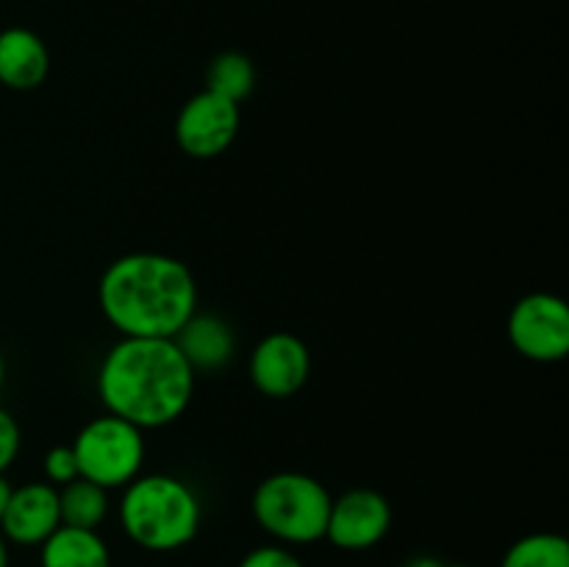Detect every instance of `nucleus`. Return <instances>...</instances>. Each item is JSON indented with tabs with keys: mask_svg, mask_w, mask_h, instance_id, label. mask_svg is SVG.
<instances>
[{
	"mask_svg": "<svg viewBox=\"0 0 569 567\" xmlns=\"http://www.w3.org/2000/svg\"><path fill=\"white\" fill-rule=\"evenodd\" d=\"M194 378L172 339L120 337L98 367V395L109 415L153 431L189 409Z\"/></svg>",
	"mask_w": 569,
	"mask_h": 567,
	"instance_id": "f257e3e1",
	"label": "nucleus"
},
{
	"mask_svg": "<svg viewBox=\"0 0 569 567\" xmlns=\"http://www.w3.org/2000/svg\"><path fill=\"white\" fill-rule=\"evenodd\" d=\"M98 304L120 337L172 339L198 311V281L176 256L137 250L106 267Z\"/></svg>",
	"mask_w": 569,
	"mask_h": 567,
	"instance_id": "f03ea898",
	"label": "nucleus"
},
{
	"mask_svg": "<svg viewBox=\"0 0 569 567\" xmlns=\"http://www.w3.org/2000/svg\"><path fill=\"white\" fill-rule=\"evenodd\" d=\"M117 511L128 539L153 554H170L189 545L203 520L198 493L167 472H142L126 484Z\"/></svg>",
	"mask_w": 569,
	"mask_h": 567,
	"instance_id": "7ed1b4c3",
	"label": "nucleus"
},
{
	"mask_svg": "<svg viewBox=\"0 0 569 567\" xmlns=\"http://www.w3.org/2000/svg\"><path fill=\"white\" fill-rule=\"evenodd\" d=\"M331 493L315 476L281 470L256 487L250 509L256 523L281 545H311L326 539Z\"/></svg>",
	"mask_w": 569,
	"mask_h": 567,
	"instance_id": "20e7f679",
	"label": "nucleus"
},
{
	"mask_svg": "<svg viewBox=\"0 0 569 567\" xmlns=\"http://www.w3.org/2000/svg\"><path fill=\"white\" fill-rule=\"evenodd\" d=\"M70 448L78 461V476L103 489H122L142 476L148 456L142 428L109 411L81 426Z\"/></svg>",
	"mask_w": 569,
	"mask_h": 567,
	"instance_id": "39448f33",
	"label": "nucleus"
},
{
	"mask_svg": "<svg viewBox=\"0 0 569 567\" xmlns=\"http://www.w3.org/2000/svg\"><path fill=\"white\" fill-rule=\"evenodd\" d=\"M511 348L528 361L553 365L569 354V309L565 298L550 292H531L511 306Z\"/></svg>",
	"mask_w": 569,
	"mask_h": 567,
	"instance_id": "423d86ee",
	"label": "nucleus"
},
{
	"mask_svg": "<svg viewBox=\"0 0 569 567\" xmlns=\"http://www.w3.org/2000/svg\"><path fill=\"white\" fill-rule=\"evenodd\" d=\"M239 103L203 89L181 106L176 117V142L192 159H217L239 133Z\"/></svg>",
	"mask_w": 569,
	"mask_h": 567,
	"instance_id": "0eeeda50",
	"label": "nucleus"
},
{
	"mask_svg": "<svg viewBox=\"0 0 569 567\" xmlns=\"http://www.w3.org/2000/svg\"><path fill=\"white\" fill-rule=\"evenodd\" d=\"M250 384L264 398H295L309 384L311 350L298 334L272 331L253 345L248 356Z\"/></svg>",
	"mask_w": 569,
	"mask_h": 567,
	"instance_id": "6e6552de",
	"label": "nucleus"
},
{
	"mask_svg": "<svg viewBox=\"0 0 569 567\" xmlns=\"http://www.w3.org/2000/svg\"><path fill=\"white\" fill-rule=\"evenodd\" d=\"M392 528V506L378 489L356 487L331 500L326 539L342 550L376 548Z\"/></svg>",
	"mask_w": 569,
	"mask_h": 567,
	"instance_id": "1a4fd4ad",
	"label": "nucleus"
},
{
	"mask_svg": "<svg viewBox=\"0 0 569 567\" xmlns=\"http://www.w3.org/2000/svg\"><path fill=\"white\" fill-rule=\"evenodd\" d=\"M61 526L59 489L48 481H28L11 489L9 506L0 517V534L6 543L42 545Z\"/></svg>",
	"mask_w": 569,
	"mask_h": 567,
	"instance_id": "9d476101",
	"label": "nucleus"
},
{
	"mask_svg": "<svg viewBox=\"0 0 569 567\" xmlns=\"http://www.w3.org/2000/svg\"><path fill=\"white\" fill-rule=\"evenodd\" d=\"M172 342L178 345V350L183 354V359L189 361V367L198 372H220L231 365L233 354H237V337H233V328L222 320L220 315H200L194 311L187 322H183L181 331L172 337Z\"/></svg>",
	"mask_w": 569,
	"mask_h": 567,
	"instance_id": "9b49d317",
	"label": "nucleus"
},
{
	"mask_svg": "<svg viewBox=\"0 0 569 567\" xmlns=\"http://www.w3.org/2000/svg\"><path fill=\"white\" fill-rule=\"evenodd\" d=\"M50 72L48 44L31 28L0 31V83L14 92L42 87Z\"/></svg>",
	"mask_w": 569,
	"mask_h": 567,
	"instance_id": "f8f14e48",
	"label": "nucleus"
},
{
	"mask_svg": "<svg viewBox=\"0 0 569 567\" xmlns=\"http://www.w3.org/2000/svg\"><path fill=\"white\" fill-rule=\"evenodd\" d=\"M42 567H111V550L98 531L59 526L39 545Z\"/></svg>",
	"mask_w": 569,
	"mask_h": 567,
	"instance_id": "ddd939ff",
	"label": "nucleus"
},
{
	"mask_svg": "<svg viewBox=\"0 0 569 567\" xmlns=\"http://www.w3.org/2000/svg\"><path fill=\"white\" fill-rule=\"evenodd\" d=\"M109 489L98 487V484L87 481V478H76V481L59 487L61 526L98 531L100 523L109 517Z\"/></svg>",
	"mask_w": 569,
	"mask_h": 567,
	"instance_id": "4468645a",
	"label": "nucleus"
},
{
	"mask_svg": "<svg viewBox=\"0 0 569 567\" xmlns=\"http://www.w3.org/2000/svg\"><path fill=\"white\" fill-rule=\"evenodd\" d=\"M206 89L233 100V103H242L256 89L253 61L239 50H226V53L214 56L206 70Z\"/></svg>",
	"mask_w": 569,
	"mask_h": 567,
	"instance_id": "2eb2a0df",
	"label": "nucleus"
},
{
	"mask_svg": "<svg viewBox=\"0 0 569 567\" xmlns=\"http://www.w3.org/2000/svg\"><path fill=\"white\" fill-rule=\"evenodd\" d=\"M500 567H569V543L561 534H528L506 550Z\"/></svg>",
	"mask_w": 569,
	"mask_h": 567,
	"instance_id": "dca6fc26",
	"label": "nucleus"
},
{
	"mask_svg": "<svg viewBox=\"0 0 569 567\" xmlns=\"http://www.w3.org/2000/svg\"><path fill=\"white\" fill-rule=\"evenodd\" d=\"M44 478L56 489L81 478L78 476V461L70 445H56V448L48 450V456H44Z\"/></svg>",
	"mask_w": 569,
	"mask_h": 567,
	"instance_id": "f3484780",
	"label": "nucleus"
},
{
	"mask_svg": "<svg viewBox=\"0 0 569 567\" xmlns=\"http://www.w3.org/2000/svg\"><path fill=\"white\" fill-rule=\"evenodd\" d=\"M239 567H306L287 545H259L250 554H244V559L239 561Z\"/></svg>",
	"mask_w": 569,
	"mask_h": 567,
	"instance_id": "a211bd4d",
	"label": "nucleus"
},
{
	"mask_svg": "<svg viewBox=\"0 0 569 567\" xmlns=\"http://www.w3.org/2000/svg\"><path fill=\"white\" fill-rule=\"evenodd\" d=\"M22 448V434L14 417L6 409H0V476H6L11 465L17 461Z\"/></svg>",
	"mask_w": 569,
	"mask_h": 567,
	"instance_id": "6ab92c4d",
	"label": "nucleus"
},
{
	"mask_svg": "<svg viewBox=\"0 0 569 567\" xmlns=\"http://www.w3.org/2000/svg\"><path fill=\"white\" fill-rule=\"evenodd\" d=\"M11 484H9V478L6 476H0V517H3V511H6V506H9V498H11Z\"/></svg>",
	"mask_w": 569,
	"mask_h": 567,
	"instance_id": "aec40b11",
	"label": "nucleus"
},
{
	"mask_svg": "<svg viewBox=\"0 0 569 567\" xmlns=\"http://www.w3.org/2000/svg\"><path fill=\"white\" fill-rule=\"evenodd\" d=\"M406 567H445V565L439 559H433V556H417V559H411Z\"/></svg>",
	"mask_w": 569,
	"mask_h": 567,
	"instance_id": "412c9836",
	"label": "nucleus"
},
{
	"mask_svg": "<svg viewBox=\"0 0 569 567\" xmlns=\"http://www.w3.org/2000/svg\"><path fill=\"white\" fill-rule=\"evenodd\" d=\"M0 567H9V543L3 534H0Z\"/></svg>",
	"mask_w": 569,
	"mask_h": 567,
	"instance_id": "4be33fe9",
	"label": "nucleus"
},
{
	"mask_svg": "<svg viewBox=\"0 0 569 567\" xmlns=\"http://www.w3.org/2000/svg\"><path fill=\"white\" fill-rule=\"evenodd\" d=\"M3 378H6V359L3 354H0V387H3Z\"/></svg>",
	"mask_w": 569,
	"mask_h": 567,
	"instance_id": "5701e85b",
	"label": "nucleus"
},
{
	"mask_svg": "<svg viewBox=\"0 0 569 567\" xmlns=\"http://www.w3.org/2000/svg\"><path fill=\"white\" fill-rule=\"evenodd\" d=\"M445 567H470V565H445Z\"/></svg>",
	"mask_w": 569,
	"mask_h": 567,
	"instance_id": "b1692460",
	"label": "nucleus"
}]
</instances>
